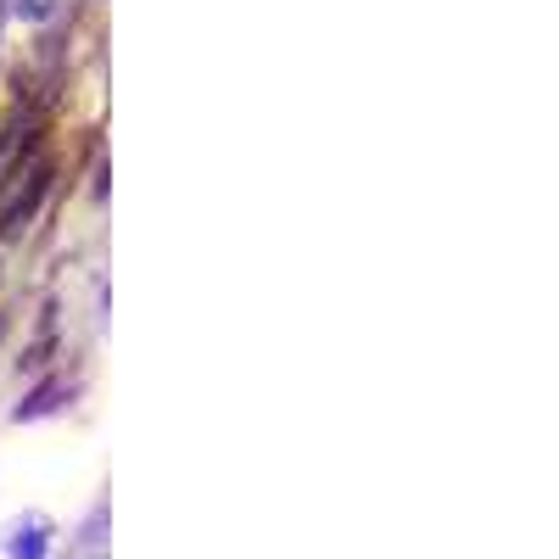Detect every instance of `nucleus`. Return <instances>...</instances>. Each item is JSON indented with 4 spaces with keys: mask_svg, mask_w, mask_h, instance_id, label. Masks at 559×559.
Listing matches in <instances>:
<instances>
[{
    "mask_svg": "<svg viewBox=\"0 0 559 559\" xmlns=\"http://www.w3.org/2000/svg\"><path fill=\"white\" fill-rule=\"evenodd\" d=\"M12 12H17L23 23H45V17L57 12V0H12Z\"/></svg>",
    "mask_w": 559,
    "mask_h": 559,
    "instance_id": "nucleus-1",
    "label": "nucleus"
}]
</instances>
